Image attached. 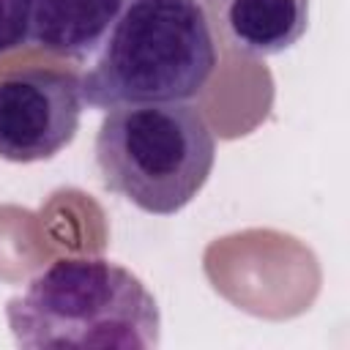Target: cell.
Segmentation results:
<instances>
[{
	"label": "cell",
	"instance_id": "277c9868",
	"mask_svg": "<svg viewBox=\"0 0 350 350\" xmlns=\"http://www.w3.org/2000/svg\"><path fill=\"white\" fill-rule=\"evenodd\" d=\"M82 79L60 68H22L0 79V159L30 164L57 156L79 131Z\"/></svg>",
	"mask_w": 350,
	"mask_h": 350
},
{
	"label": "cell",
	"instance_id": "6da1fadb",
	"mask_svg": "<svg viewBox=\"0 0 350 350\" xmlns=\"http://www.w3.org/2000/svg\"><path fill=\"white\" fill-rule=\"evenodd\" d=\"M5 320L25 350H150L161 342L153 293L104 257H63L8 298Z\"/></svg>",
	"mask_w": 350,
	"mask_h": 350
},
{
	"label": "cell",
	"instance_id": "7a4b0ae2",
	"mask_svg": "<svg viewBox=\"0 0 350 350\" xmlns=\"http://www.w3.org/2000/svg\"><path fill=\"white\" fill-rule=\"evenodd\" d=\"M216 66V38L197 0H126L82 77V101L96 109L189 101Z\"/></svg>",
	"mask_w": 350,
	"mask_h": 350
},
{
	"label": "cell",
	"instance_id": "8992f818",
	"mask_svg": "<svg viewBox=\"0 0 350 350\" xmlns=\"http://www.w3.org/2000/svg\"><path fill=\"white\" fill-rule=\"evenodd\" d=\"M126 0H33L27 41L49 55L85 57L90 55Z\"/></svg>",
	"mask_w": 350,
	"mask_h": 350
},
{
	"label": "cell",
	"instance_id": "5b68a950",
	"mask_svg": "<svg viewBox=\"0 0 350 350\" xmlns=\"http://www.w3.org/2000/svg\"><path fill=\"white\" fill-rule=\"evenodd\" d=\"M213 38L246 57L295 46L309 27V0H197Z\"/></svg>",
	"mask_w": 350,
	"mask_h": 350
},
{
	"label": "cell",
	"instance_id": "3957f363",
	"mask_svg": "<svg viewBox=\"0 0 350 350\" xmlns=\"http://www.w3.org/2000/svg\"><path fill=\"white\" fill-rule=\"evenodd\" d=\"M93 153L107 191L145 213L175 216L208 183L216 137L202 112L183 101L112 107Z\"/></svg>",
	"mask_w": 350,
	"mask_h": 350
},
{
	"label": "cell",
	"instance_id": "52a82bcc",
	"mask_svg": "<svg viewBox=\"0 0 350 350\" xmlns=\"http://www.w3.org/2000/svg\"><path fill=\"white\" fill-rule=\"evenodd\" d=\"M30 11L33 0H0V55L27 44Z\"/></svg>",
	"mask_w": 350,
	"mask_h": 350
}]
</instances>
